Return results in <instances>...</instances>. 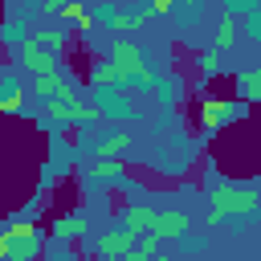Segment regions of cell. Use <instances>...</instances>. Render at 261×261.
Here are the masks:
<instances>
[{
  "label": "cell",
  "instance_id": "6da1fadb",
  "mask_svg": "<svg viewBox=\"0 0 261 261\" xmlns=\"http://www.w3.org/2000/svg\"><path fill=\"white\" fill-rule=\"evenodd\" d=\"M261 204L257 184H237V179H216L208 188V224H224L232 216H253Z\"/></svg>",
  "mask_w": 261,
  "mask_h": 261
},
{
  "label": "cell",
  "instance_id": "7a4b0ae2",
  "mask_svg": "<svg viewBox=\"0 0 261 261\" xmlns=\"http://www.w3.org/2000/svg\"><path fill=\"white\" fill-rule=\"evenodd\" d=\"M45 228L29 216H16L0 228V261H41Z\"/></svg>",
  "mask_w": 261,
  "mask_h": 261
},
{
  "label": "cell",
  "instance_id": "3957f363",
  "mask_svg": "<svg viewBox=\"0 0 261 261\" xmlns=\"http://www.w3.org/2000/svg\"><path fill=\"white\" fill-rule=\"evenodd\" d=\"M106 61L118 69V77H122V82H130V86H139V90H155V86H159V73L151 69L147 53H143L130 37H114V41H110Z\"/></svg>",
  "mask_w": 261,
  "mask_h": 261
},
{
  "label": "cell",
  "instance_id": "277c9868",
  "mask_svg": "<svg viewBox=\"0 0 261 261\" xmlns=\"http://www.w3.org/2000/svg\"><path fill=\"white\" fill-rule=\"evenodd\" d=\"M249 114V106L245 102H237V98H204L200 102V110H196V118H200V130L204 135H216V130H228L232 122H241Z\"/></svg>",
  "mask_w": 261,
  "mask_h": 261
},
{
  "label": "cell",
  "instance_id": "5b68a950",
  "mask_svg": "<svg viewBox=\"0 0 261 261\" xmlns=\"http://www.w3.org/2000/svg\"><path fill=\"white\" fill-rule=\"evenodd\" d=\"M16 65H24L29 73L41 77V73H57V69H61V57H57L53 49H45L33 33H24V37L16 41Z\"/></svg>",
  "mask_w": 261,
  "mask_h": 261
},
{
  "label": "cell",
  "instance_id": "8992f818",
  "mask_svg": "<svg viewBox=\"0 0 261 261\" xmlns=\"http://www.w3.org/2000/svg\"><path fill=\"white\" fill-rule=\"evenodd\" d=\"M188 228H192V216H188L184 208H163V212L155 216L151 237H155V241H184Z\"/></svg>",
  "mask_w": 261,
  "mask_h": 261
},
{
  "label": "cell",
  "instance_id": "52a82bcc",
  "mask_svg": "<svg viewBox=\"0 0 261 261\" xmlns=\"http://www.w3.org/2000/svg\"><path fill=\"white\" fill-rule=\"evenodd\" d=\"M45 118H53V122H98V110H90V106H82V102L49 98V102H45Z\"/></svg>",
  "mask_w": 261,
  "mask_h": 261
},
{
  "label": "cell",
  "instance_id": "ba28073f",
  "mask_svg": "<svg viewBox=\"0 0 261 261\" xmlns=\"http://www.w3.org/2000/svg\"><path fill=\"white\" fill-rule=\"evenodd\" d=\"M135 241H139V237H135L130 228H110V232H102V237L94 241V249H98L106 261H118V257H126V253L135 249Z\"/></svg>",
  "mask_w": 261,
  "mask_h": 261
},
{
  "label": "cell",
  "instance_id": "9c48e42d",
  "mask_svg": "<svg viewBox=\"0 0 261 261\" xmlns=\"http://www.w3.org/2000/svg\"><path fill=\"white\" fill-rule=\"evenodd\" d=\"M86 216L82 212H65V216H53L49 220V237L53 241H61V245H73V241H82L86 237Z\"/></svg>",
  "mask_w": 261,
  "mask_h": 261
},
{
  "label": "cell",
  "instance_id": "30bf717a",
  "mask_svg": "<svg viewBox=\"0 0 261 261\" xmlns=\"http://www.w3.org/2000/svg\"><path fill=\"white\" fill-rule=\"evenodd\" d=\"M155 216H159V208H151V204H126L118 216V228H130L135 237H143L155 228Z\"/></svg>",
  "mask_w": 261,
  "mask_h": 261
},
{
  "label": "cell",
  "instance_id": "8fae6325",
  "mask_svg": "<svg viewBox=\"0 0 261 261\" xmlns=\"http://www.w3.org/2000/svg\"><path fill=\"white\" fill-rule=\"evenodd\" d=\"M237 37H241L237 12H232V8H224V12L216 16V37H212V53H224V49H232V45H237Z\"/></svg>",
  "mask_w": 261,
  "mask_h": 261
},
{
  "label": "cell",
  "instance_id": "7c38bea8",
  "mask_svg": "<svg viewBox=\"0 0 261 261\" xmlns=\"http://www.w3.org/2000/svg\"><path fill=\"white\" fill-rule=\"evenodd\" d=\"M122 175H126L122 159H90L86 163V179H94V184H110V179H122Z\"/></svg>",
  "mask_w": 261,
  "mask_h": 261
},
{
  "label": "cell",
  "instance_id": "4fadbf2b",
  "mask_svg": "<svg viewBox=\"0 0 261 261\" xmlns=\"http://www.w3.org/2000/svg\"><path fill=\"white\" fill-rule=\"evenodd\" d=\"M126 147H130V130H114V135L94 143V159H122Z\"/></svg>",
  "mask_w": 261,
  "mask_h": 261
},
{
  "label": "cell",
  "instance_id": "5bb4252c",
  "mask_svg": "<svg viewBox=\"0 0 261 261\" xmlns=\"http://www.w3.org/2000/svg\"><path fill=\"white\" fill-rule=\"evenodd\" d=\"M257 98H261V69H257V65H249V69L237 77V102L253 106Z\"/></svg>",
  "mask_w": 261,
  "mask_h": 261
},
{
  "label": "cell",
  "instance_id": "9a60e30c",
  "mask_svg": "<svg viewBox=\"0 0 261 261\" xmlns=\"http://www.w3.org/2000/svg\"><path fill=\"white\" fill-rule=\"evenodd\" d=\"M61 20H65V24H73L77 33H90V29H94V16L86 12V4H82V0H65V4H61Z\"/></svg>",
  "mask_w": 261,
  "mask_h": 261
},
{
  "label": "cell",
  "instance_id": "2e32d148",
  "mask_svg": "<svg viewBox=\"0 0 261 261\" xmlns=\"http://www.w3.org/2000/svg\"><path fill=\"white\" fill-rule=\"evenodd\" d=\"M24 110V90L16 82H0V114H20Z\"/></svg>",
  "mask_w": 261,
  "mask_h": 261
},
{
  "label": "cell",
  "instance_id": "e0dca14e",
  "mask_svg": "<svg viewBox=\"0 0 261 261\" xmlns=\"http://www.w3.org/2000/svg\"><path fill=\"white\" fill-rule=\"evenodd\" d=\"M90 86H94V90H114V86H122V77H118V69H114L110 61H98V65L90 69Z\"/></svg>",
  "mask_w": 261,
  "mask_h": 261
},
{
  "label": "cell",
  "instance_id": "ac0fdd59",
  "mask_svg": "<svg viewBox=\"0 0 261 261\" xmlns=\"http://www.w3.org/2000/svg\"><path fill=\"white\" fill-rule=\"evenodd\" d=\"M61 82H65V73L57 69V73H41L37 82H33V98H57V90H61Z\"/></svg>",
  "mask_w": 261,
  "mask_h": 261
},
{
  "label": "cell",
  "instance_id": "d6986e66",
  "mask_svg": "<svg viewBox=\"0 0 261 261\" xmlns=\"http://www.w3.org/2000/svg\"><path fill=\"white\" fill-rule=\"evenodd\" d=\"M155 253H159V241H155L151 232H143V237L135 241V249H130L126 257H118V261H151Z\"/></svg>",
  "mask_w": 261,
  "mask_h": 261
},
{
  "label": "cell",
  "instance_id": "ffe728a7",
  "mask_svg": "<svg viewBox=\"0 0 261 261\" xmlns=\"http://www.w3.org/2000/svg\"><path fill=\"white\" fill-rule=\"evenodd\" d=\"M33 37H37L45 49H53V53H61V49L69 45V33H65V29H41V33H33Z\"/></svg>",
  "mask_w": 261,
  "mask_h": 261
},
{
  "label": "cell",
  "instance_id": "44dd1931",
  "mask_svg": "<svg viewBox=\"0 0 261 261\" xmlns=\"http://www.w3.org/2000/svg\"><path fill=\"white\" fill-rule=\"evenodd\" d=\"M196 65H200V73H204V77H216V73H224V65H220V53H212V49H208V53H200V61H196Z\"/></svg>",
  "mask_w": 261,
  "mask_h": 261
},
{
  "label": "cell",
  "instance_id": "7402d4cb",
  "mask_svg": "<svg viewBox=\"0 0 261 261\" xmlns=\"http://www.w3.org/2000/svg\"><path fill=\"white\" fill-rule=\"evenodd\" d=\"M175 8V0H147V12L151 16H163V12H171Z\"/></svg>",
  "mask_w": 261,
  "mask_h": 261
},
{
  "label": "cell",
  "instance_id": "603a6c76",
  "mask_svg": "<svg viewBox=\"0 0 261 261\" xmlns=\"http://www.w3.org/2000/svg\"><path fill=\"white\" fill-rule=\"evenodd\" d=\"M65 0H41V12H61Z\"/></svg>",
  "mask_w": 261,
  "mask_h": 261
},
{
  "label": "cell",
  "instance_id": "cb8c5ba5",
  "mask_svg": "<svg viewBox=\"0 0 261 261\" xmlns=\"http://www.w3.org/2000/svg\"><path fill=\"white\" fill-rule=\"evenodd\" d=\"M151 261H171V257H167V253H155V257H151Z\"/></svg>",
  "mask_w": 261,
  "mask_h": 261
},
{
  "label": "cell",
  "instance_id": "d4e9b609",
  "mask_svg": "<svg viewBox=\"0 0 261 261\" xmlns=\"http://www.w3.org/2000/svg\"><path fill=\"white\" fill-rule=\"evenodd\" d=\"M143 4H147V0H143Z\"/></svg>",
  "mask_w": 261,
  "mask_h": 261
}]
</instances>
